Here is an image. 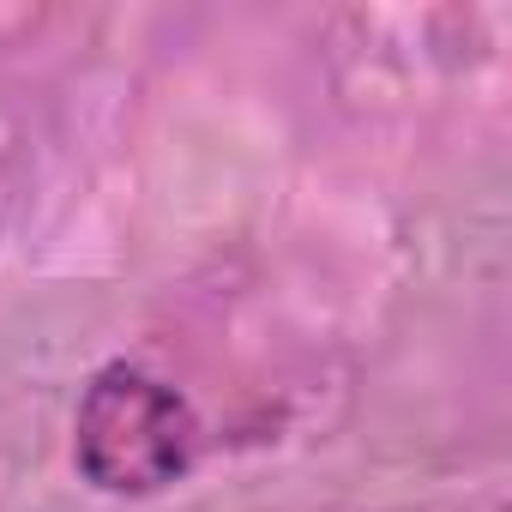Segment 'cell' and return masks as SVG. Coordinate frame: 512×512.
<instances>
[{
  "instance_id": "obj_1",
  "label": "cell",
  "mask_w": 512,
  "mask_h": 512,
  "mask_svg": "<svg viewBox=\"0 0 512 512\" xmlns=\"http://www.w3.org/2000/svg\"><path fill=\"white\" fill-rule=\"evenodd\" d=\"M193 452L199 416L169 380L133 362L97 368L73 422V458L85 482H97L103 494H157L175 476H187Z\"/></svg>"
}]
</instances>
